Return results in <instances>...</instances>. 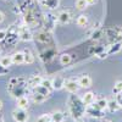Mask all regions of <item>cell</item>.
I'll use <instances>...</instances> for the list:
<instances>
[{
    "mask_svg": "<svg viewBox=\"0 0 122 122\" xmlns=\"http://www.w3.org/2000/svg\"><path fill=\"white\" fill-rule=\"evenodd\" d=\"M87 6H88L87 0H76V9L79 10V11H83V10H86Z\"/></svg>",
    "mask_w": 122,
    "mask_h": 122,
    "instance_id": "29",
    "label": "cell"
},
{
    "mask_svg": "<svg viewBox=\"0 0 122 122\" xmlns=\"http://www.w3.org/2000/svg\"><path fill=\"white\" fill-rule=\"evenodd\" d=\"M67 106L71 116L75 120L77 118H82L86 115V104L83 103L82 98H79L76 94H71L67 99Z\"/></svg>",
    "mask_w": 122,
    "mask_h": 122,
    "instance_id": "2",
    "label": "cell"
},
{
    "mask_svg": "<svg viewBox=\"0 0 122 122\" xmlns=\"http://www.w3.org/2000/svg\"><path fill=\"white\" fill-rule=\"evenodd\" d=\"M76 122H86V121H84V120H83V117H82V118H77V120H76Z\"/></svg>",
    "mask_w": 122,
    "mask_h": 122,
    "instance_id": "41",
    "label": "cell"
},
{
    "mask_svg": "<svg viewBox=\"0 0 122 122\" xmlns=\"http://www.w3.org/2000/svg\"><path fill=\"white\" fill-rule=\"evenodd\" d=\"M51 121L53 122H65V114L62 111H54L51 114Z\"/></svg>",
    "mask_w": 122,
    "mask_h": 122,
    "instance_id": "24",
    "label": "cell"
},
{
    "mask_svg": "<svg viewBox=\"0 0 122 122\" xmlns=\"http://www.w3.org/2000/svg\"><path fill=\"white\" fill-rule=\"evenodd\" d=\"M107 100L109 99H106V98H97V100L94 101V104L98 107H100L101 110H106L107 109Z\"/></svg>",
    "mask_w": 122,
    "mask_h": 122,
    "instance_id": "27",
    "label": "cell"
},
{
    "mask_svg": "<svg viewBox=\"0 0 122 122\" xmlns=\"http://www.w3.org/2000/svg\"><path fill=\"white\" fill-rule=\"evenodd\" d=\"M22 51H23V55H25V64H28V65L33 64L34 62V55L32 53V50L26 48V49L22 50Z\"/></svg>",
    "mask_w": 122,
    "mask_h": 122,
    "instance_id": "21",
    "label": "cell"
},
{
    "mask_svg": "<svg viewBox=\"0 0 122 122\" xmlns=\"http://www.w3.org/2000/svg\"><path fill=\"white\" fill-rule=\"evenodd\" d=\"M12 118L15 122H28L29 115L27 112V110L17 107L12 111Z\"/></svg>",
    "mask_w": 122,
    "mask_h": 122,
    "instance_id": "9",
    "label": "cell"
},
{
    "mask_svg": "<svg viewBox=\"0 0 122 122\" xmlns=\"http://www.w3.org/2000/svg\"><path fill=\"white\" fill-rule=\"evenodd\" d=\"M30 99L34 104H43L44 101H46L49 99V97H45V95H42L39 93H36V92H32L30 93Z\"/></svg>",
    "mask_w": 122,
    "mask_h": 122,
    "instance_id": "17",
    "label": "cell"
},
{
    "mask_svg": "<svg viewBox=\"0 0 122 122\" xmlns=\"http://www.w3.org/2000/svg\"><path fill=\"white\" fill-rule=\"evenodd\" d=\"M36 39L40 44H45V45H49L50 43L53 42L51 39V33H50V30L45 29V28H42L38 30V33L36 36Z\"/></svg>",
    "mask_w": 122,
    "mask_h": 122,
    "instance_id": "7",
    "label": "cell"
},
{
    "mask_svg": "<svg viewBox=\"0 0 122 122\" xmlns=\"http://www.w3.org/2000/svg\"><path fill=\"white\" fill-rule=\"evenodd\" d=\"M20 40V36H18V26L16 27L15 25L10 26L7 28V33H6V38L4 40V46H10L12 48L15 46Z\"/></svg>",
    "mask_w": 122,
    "mask_h": 122,
    "instance_id": "3",
    "label": "cell"
},
{
    "mask_svg": "<svg viewBox=\"0 0 122 122\" xmlns=\"http://www.w3.org/2000/svg\"><path fill=\"white\" fill-rule=\"evenodd\" d=\"M120 107H121V106L118 105L116 98H111V99L107 100V109H106V110L109 111V112H116Z\"/></svg>",
    "mask_w": 122,
    "mask_h": 122,
    "instance_id": "18",
    "label": "cell"
},
{
    "mask_svg": "<svg viewBox=\"0 0 122 122\" xmlns=\"http://www.w3.org/2000/svg\"><path fill=\"white\" fill-rule=\"evenodd\" d=\"M6 89L16 99L20 97H23V95H30V93H32V89L27 84V78L22 76L10 78L7 82V86H6Z\"/></svg>",
    "mask_w": 122,
    "mask_h": 122,
    "instance_id": "1",
    "label": "cell"
},
{
    "mask_svg": "<svg viewBox=\"0 0 122 122\" xmlns=\"http://www.w3.org/2000/svg\"><path fill=\"white\" fill-rule=\"evenodd\" d=\"M122 49V40H116V42H111L107 46H106V54L109 55H114L117 54L118 51H121Z\"/></svg>",
    "mask_w": 122,
    "mask_h": 122,
    "instance_id": "12",
    "label": "cell"
},
{
    "mask_svg": "<svg viewBox=\"0 0 122 122\" xmlns=\"http://www.w3.org/2000/svg\"><path fill=\"white\" fill-rule=\"evenodd\" d=\"M18 36L21 42H30V40H33V34L30 32V27H28L25 22L18 26Z\"/></svg>",
    "mask_w": 122,
    "mask_h": 122,
    "instance_id": "6",
    "label": "cell"
},
{
    "mask_svg": "<svg viewBox=\"0 0 122 122\" xmlns=\"http://www.w3.org/2000/svg\"><path fill=\"white\" fill-rule=\"evenodd\" d=\"M83 103L86 104V106L90 105V104H93L94 101L97 100V97H95V93H93V92H87L86 94H83Z\"/></svg>",
    "mask_w": 122,
    "mask_h": 122,
    "instance_id": "19",
    "label": "cell"
},
{
    "mask_svg": "<svg viewBox=\"0 0 122 122\" xmlns=\"http://www.w3.org/2000/svg\"><path fill=\"white\" fill-rule=\"evenodd\" d=\"M116 99H117V103H118V105L122 107V94H117V95H116Z\"/></svg>",
    "mask_w": 122,
    "mask_h": 122,
    "instance_id": "36",
    "label": "cell"
},
{
    "mask_svg": "<svg viewBox=\"0 0 122 122\" xmlns=\"http://www.w3.org/2000/svg\"><path fill=\"white\" fill-rule=\"evenodd\" d=\"M71 62H72V56H71L70 54H62L60 56V64L62 66H67Z\"/></svg>",
    "mask_w": 122,
    "mask_h": 122,
    "instance_id": "28",
    "label": "cell"
},
{
    "mask_svg": "<svg viewBox=\"0 0 122 122\" xmlns=\"http://www.w3.org/2000/svg\"><path fill=\"white\" fill-rule=\"evenodd\" d=\"M38 5L40 7H44L49 11H53V10L57 9L60 5V0H37Z\"/></svg>",
    "mask_w": 122,
    "mask_h": 122,
    "instance_id": "11",
    "label": "cell"
},
{
    "mask_svg": "<svg viewBox=\"0 0 122 122\" xmlns=\"http://www.w3.org/2000/svg\"><path fill=\"white\" fill-rule=\"evenodd\" d=\"M99 122H114V121H111V120H107V118H101Z\"/></svg>",
    "mask_w": 122,
    "mask_h": 122,
    "instance_id": "39",
    "label": "cell"
},
{
    "mask_svg": "<svg viewBox=\"0 0 122 122\" xmlns=\"http://www.w3.org/2000/svg\"><path fill=\"white\" fill-rule=\"evenodd\" d=\"M36 122H53L51 121V114H43L40 115Z\"/></svg>",
    "mask_w": 122,
    "mask_h": 122,
    "instance_id": "30",
    "label": "cell"
},
{
    "mask_svg": "<svg viewBox=\"0 0 122 122\" xmlns=\"http://www.w3.org/2000/svg\"><path fill=\"white\" fill-rule=\"evenodd\" d=\"M0 122H5V120H4V116L1 115V112H0Z\"/></svg>",
    "mask_w": 122,
    "mask_h": 122,
    "instance_id": "40",
    "label": "cell"
},
{
    "mask_svg": "<svg viewBox=\"0 0 122 122\" xmlns=\"http://www.w3.org/2000/svg\"><path fill=\"white\" fill-rule=\"evenodd\" d=\"M112 93H114L115 95L122 93V81H117V82L115 83V86H114V88H112Z\"/></svg>",
    "mask_w": 122,
    "mask_h": 122,
    "instance_id": "31",
    "label": "cell"
},
{
    "mask_svg": "<svg viewBox=\"0 0 122 122\" xmlns=\"http://www.w3.org/2000/svg\"><path fill=\"white\" fill-rule=\"evenodd\" d=\"M97 3H98V0H87L88 6H90V5H95Z\"/></svg>",
    "mask_w": 122,
    "mask_h": 122,
    "instance_id": "37",
    "label": "cell"
},
{
    "mask_svg": "<svg viewBox=\"0 0 122 122\" xmlns=\"http://www.w3.org/2000/svg\"><path fill=\"white\" fill-rule=\"evenodd\" d=\"M32 92H36V93H39V94L45 95V97H50V94H51V89H49V88H46V87H44L42 84H39L36 88H33Z\"/></svg>",
    "mask_w": 122,
    "mask_h": 122,
    "instance_id": "22",
    "label": "cell"
},
{
    "mask_svg": "<svg viewBox=\"0 0 122 122\" xmlns=\"http://www.w3.org/2000/svg\"><path fill=\"white\" fill-rule=\"evenodd\" d=\"M42 81H43V77L40 75H32L27 79V84L30 89H33V88H36L37 86H39L40 83H42Z\"/></svg>",
    "mask_w": 122,
    "mask_h": 122,
    "instance_id": "13",
    "label": "cell"
},
{
    "mask_svg": "<svg viewBox=\"0 0 122 122\" xmlns=\"http://www.w3.org/2000/svg\"><path fill=\"white\" fill-rule=\"evenodd\" d=\"M4 3H7V4H11L12 5V9H14V11L16 12V14H20L21 15V7H20L18 5H16V3H15V0H3Z\"/></svg>",
    "mask_w": 122,
    "mask_h": 122,
    "instance_id": "32",
    "label": "cell"
},
{
    "mask_svg": "<svg viewBox=\"0 0 122 122\" xmlns=\"http://www.w3.org/2000/svg\"><path fill=\"white\" fill-rule=\"evenodd\" d=\"M0 65L4 66V67H6V68H10V67L14 65V64H12V59H11V56H7V55L1 56V57H0Z\"/></svg>",
    "mask_w": 122,
    "mask_h": 122,
    "instance_id": "26",
    "label": "cell"
},
{
    "mask_svg": "<svg viewBox=\"0 0 122 122\" xmlns=\"http://www.w3.org/2000/svg\"><path fill=\"white\" fill-rule=\"evenodd\" d=\"M92 82H93V81H92L90 76L87 75V73H83V75H81L78 77V83H79L81 88H89V87H92Z\"/></svg>",
    "mask_w": 122,
    "mask_h": 122,
    "instance_id": "14",
    "label": "cell"
},
{
    "mask_svg": "<svg viewBox=\"0 0 122 122\" xmlns=\"http://www.w3.org/2000/svg\"><path fill=\"white\" fill-rule=\"evenodd\" d=\"M86 115H88L92 118H98L101 120L105 117V110H101L100 107H98L94 103L90 104L86 107Z\"/></svg>",
    "mask_w": 122,
    "mask_h": 122,
    "instance_id": "4",
    "label": "cell"
},
{
    "mask_svg": "<svg viewBox=\"0 0 122 122\" xmlns=\"http://www.w3.org/2000/svg\"><path fill=\"white\" fill-rule=\"evenodd\" d=\"M1 109H3V101L0 100V111H1Z\"/></svg>",
    "mask_w": 122,
    "mask_h": 122,
    "instance_id": "42",
    "label": "cell"
},
{
    "mask_svg": "<svg viewBox=\"0 0 122 122\" xmlns=\"http://www.w3.org/2000/svg\"><path fill=\"white\" fill-rule=\"evenodd\" d=\"M88 23H89L88 16H86V15H79L77 17V20H76V25L78 27H81V28H86L88 26Z\"/></svg>",
    "mask_w": 122,
    "mask_h": 122,
    "instance_id": "23",
    "label": "cell"
},
{
    "mask_svg": "<svg viewBox=\"0 0 122 122\" xmlns=\"http://www.w3.org/2000/svg\"><path fill=\"white\" fill-rule=\"evenodd\" d=\"M54 54H55V50H54L53 48H46L44 51H42V54H40V55H42V59L49 61V60H51V59H53Z\"/></svg>",
    "mask_w": 122,
    "mask_h": 122,
    "instance_id": "25",
    "label": "cell"
},
{
    "mask_svg": "<svg viewBox=\"0 0 122 122\" xmlns=\"http://www.w3.org/2000/svg\"><path fill=\"white\" fill-rule=\"evenodd\" d=\"M40 84L53 90V82H51V79H49V78H43V81H42V83H40Z\"/></svg>",
    "mask_w": 122,
    "mask_h": 122,
    "instance_id": "33",
    "label": "cell"
},
{
    "mask_svg": "<svg viewBox=\"0 0 122 122\" xmlns=\"http://www.w3.org/2000/svg\"><path fill=\"white\" fill-rule=\"evenodd\" d=\"M7 71H9V68H6V67H4V66L0 65V76L6 75V73H7Z\"/></svg>",
    "mask_w": 122,
    "mask_h": 122,
    "instance_id": "35",
    "label": "cell"
},
{
    "mask_svg": "<svg viewBox=\"0 0 122 122\" xmlns=\"http://www.w3.org/2000/svg\"><path fill=\"white\" fill-rule=\"evenodd\" d=\"M81 86L78 83V78L75 77H70L65 81V89L70 94H76L77 92L79 90Z\"/></svg>",
    "mask_w": 122,
    "mask_h": 122,
    "instance_id": "8",
    "label": "cell"
},
{
    "mask_svg": "<svg viewBox=\"0 0 122 122\" xmlns=\"http://www.w3.org/2000/svg\"><path fill=\"white\" fill-rule=\"evenodd\" d=\"M6 33H7V29H1V30H0V43H3L5 40Z\"/></svg>",
    "mask_w": 122,
    "mask_h": 122,
    "instance_id": "34",
    "label": "cell"
},
{
    "mask_svg": "<svg viewBox=\"0 0 122 122\" xmlns=\"http://www.w3.org/2000/svg\"><path fill=\"white\" fill-rule=\"evenodd\" d=\"M72 21V14H71L70 10H62L57 14V23L60 25H68Z\"/></svg>",
    "mask_w": 122,
    "mask_h": 122,
    "instance_id": "10",
    "label": "cell"
},
{
    "mask_svg": "<svg viewBox=\"0 0 122 122\" xmlns=\"http://www.w3.org/2000/svg\"><path fill=\"white\" fill-rule=\"evenodd\" d=\"M11 59H12V64L14 65H22L25 64V55H23V51H16L11 55Z\"/></svg>",
    "mask_w": 122,
    "mask_h": 122,
    "instance_id": "16",
    "label": "cell"
},
{
    "mask_svg": "<svg viewBox=\"0 0 122 122\" xmlns=\"http://www.w3.org/2000/svg\"><path fill=\"white\" fill-rule=\"evenodd\" d=\"M28 106H29V98H28L27 95H23V97L17 98V107L27 110Z\"/></svg>",
    "mask_w": 122,
    "mask_h": 122,
    "instance_id": "20",
    "label": "cell"
},
{
    "mask_svg": "<svg viewBox=\"0 0 122 122\" xmlns=\"http://www.w3.org/2000/svg\"><path fill=\"white\" fill-rule=\"evenodd\" d=\"M5 20V15H4V12L3 11H0V23H1L3 21Z\"/></svg>",
    "mask_w": 122,
    "mask_h": 122,
    "instance_id": "38",
    "label": "cell"
},
{
    "mask_svg": "<svg viewBox=\"0 0 122 122\" xmlns=\"http://www.w3.org/2000/svg\"><path fill=\"white\" fill-rule=\"evenodd\" d=\"M65 81H66V78L61 77V76H56V77H54V78L51 79V82H53V89L60 90V89L65 88Z\"/></svg>",
    "mask_w": 122,
    "mask_h": 122,
    "instance_id": "15",
    "label": "cell"
},
{
    "mask_svg": "<svg viewBox=\"0 0 122 122\" xmlns=\"http://www.w3.org/2000/svg\"><path fill=\"white\" fill-rule=\"evenodd\" d=\"M56 22H57V16H54L51 12L43 14V17H42V27L43 28L51 32L53 28L56 25Z\"/></svg>",
    "mask_w": 122,
    "mask_h": 122,
    "instance_id": "5",
    "label": "cell"
}]
</instances>
